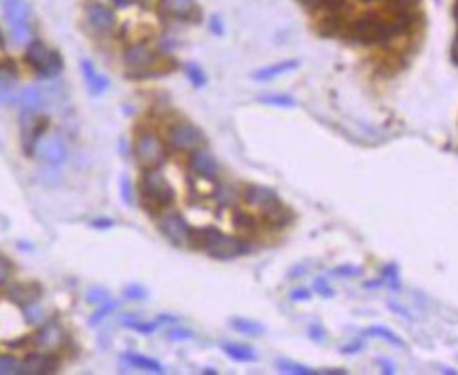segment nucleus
Segmentation results:
<instances>
[{
	"mask_svg": "<svg viewBox=\"0 0 458 375\" xmlns=\"http://www.w3.org/2000/svg\"><path fill=\"white\" fill-rule=\"evenodd\" d=\"M4 295L11 303L21 307V305H28V303L41 299V286L38 284H11Z\"/></svg>",
	"mask_w": 458,
	"mask_h": 375,
	"instance_id": "17",
	"label": "nucleus"
},
{
	"mask_svg": "<svg viewBox=\"0 0 458 375\" xmlns=\"http://www.w3.org/2000/svg\"><path fill=\"white\" fill-rule=\"evenodd\" d=\"M367 335H375V337H382L386 344H392V346H397V348H405V344L399 339V335H395L392 331H388V329H384V327H371V329L367 331Z\"/></svg>",
	"mask_w": 458,
	"mask_h": 375,
	"instance_id": "31",
	"label": "nucleus"
},
{
	"mask_svg": "<svg viewBox=\"0 0 458 375\" xmlns=\"http://www.w3.org/2000/svg\"><path fill=\"white\" fill-rule=\"evenodd\" d=\"M15 104L24 110V112H38L45 104H47V97L43 94V90L34 88V85H28L24 90L17 92V100Z\"/></svg>",
	"mask_w": 458,
	"mask_h": 375,
	"instance_id": "18",
	"label": "nucleus"
},
{
	"mask_svg": "<svg viewBox=\"0 0 458 375\" xmlns=\"http://www.w3.org/2000/svg\"><path fill=\"white\" fill-rule=\"evenodd\" d=\"M17 70L13 62L0 64V104H15L17 92H15Z\"/></svg>",
	"mask_w": 458,
	"mask_h": 375,
	"instance_id": "16",
	"label": "nucleus"
},
{
	"mask_svg": "<svg viewBox=\"0 0 458 375\" xmlns=\"http://www.w3.org/2000/svg\"><path fill=\"white\" fill-rule=\"evenodd\" d=\"M231 329H236L242 335H264L266 333L264 324L249 320V318H231Z\"/></svg>",
	"mask_w": 458,
	"mask_h": 375,
	"instance_id": "26",
	"label": "nucleus"
},
{
	"mask_svg": "<svg viewBox=\"0 0 458 375\" xmlns=\"http://www.w3.org/2000/svg\"><path fill=\"white\" fill-rule=\"evenodd\" d=\"M168 144L179 153H191L204 144V134L187 121H179L168 130Z\"/></svg>",
	"mask_w": 458,
	"mask_h": 375,
	"instance_id": "9",
	"label": "nucleus"
},
{
	"mask_svg": "<svg viewBox=\"0 0 458 375\" xmlns=\"http://www.w3.org/2000/svg\"><path fill=\"white\" fill-rule=\"evenodd\" d=\"M234 223H236V227L240 229V231H244V233H251V231H255L257 229V218L253 216V214H249V212H244V210H236L234 212Z\"/></svg>",
	"mask_w": 458,
	"mask_h": 375,
	"instance_id": "28",
	"label": "nucleus"
},
{
	"mask_svg": "<svg viewBox=\"0 0 458 375\" xmlns=\"http://www.w3.org/2000/svg\"><path fill=\"white\" fill-rule=\"evenodd\" d=\"M117 307H119V303L117 301H110V299H106L104 303H100L98 305V310L92 314V318H90V322L92 324H100L104 318H108L113 312H117Z\"/></svg>",
	"mask_w": 458,
	"mask_h": 375,
	"instance_id": "29",
	"label": "nucleus"
},
{
	"mask_svg": "<svg viewBox=\"0 0 458 375\" xmlns=\"http://www.w3.org/2000/svg\"><path fill=\"white\" fill-rule=\"evenodd\" d=\"M297 66H299L297 60H286V62L274 64V66H266V68H261V70H255V73H253V79H255V81H270V79H276V77H280V75H284V73H288V70H293V68H297Z\"/></svg>",
	"mask_w": 458,
	"mask_h": 375,
	"instance_id": "22",
	"label": "nucleus"
},
{
	"mask_svg": "<svg viewBox=\"0 0 458 375\" xmlns=\"http://www.w3.org/2000/svg\"><path fill=\"white\" fill-rule=\"evenodd\" d=\"M157 62V53L145 45V43H136L132 47H127L123 51V64L130 68V70H136V73H147L149 68H153Z\"/></svg>",
	"mask_w": 458,
	"mask_h": 375,
	"instance_id": "12",
	"label": "nucleus"
},
{
	"mask_svg": "<svg viewBox=\"0 0 458 375\" xmlns=\"http://www.w3.org/2000/svg\"><path fill=\"white\" fill-rule=\"evenodd\" d=\"M81 73H83V79H85V85L90 88V92L92 94H104L106 92V88H108V81H106V77L93 66L90 60H83L81 62Z\"/></svg>",
	"mask_w": 458,
	"mask_h": 375,
	"instance_id": "19",
	"label": "nucleus"
},
{
	"mask_svg": "<svg viewBox=\"0 0 458 375\" xmlns=\"http://www.w3.org/2000/svg\"><path fill=\"white\" fill-rule=\"evenodd\" d=\"M168 337L172 339V342H187V339H191L193 337V331H189V329H172L170 333H168Z\"/></svg>",
	"mask_w": 458,
	"mask_h": 375,
	"instance_id": "39",
	"label": "nucleus"
},
{
	"mask_svg": "<svg viewBox=\"0 0 458 375\" xmlns=\"http://www.w3.org/2000/svg\"><path fill=\"white\" fill-rule=\"evenodd\" d=\"M333 274L344 276V278H357L361 274V268H357V265H340V268H335Z\"/></svg>",
	"mask_w": 458,
	"mask_h": 375,
	"instance_id": "36",
	"label": "nucleus"
},
{
	"mask_svg": "<svg viewBox=\"0 0 458 375\" xmlns=\"http://www.w3.org/2000/svg\"><path fill=\"white\" fill-rule=\"evenodd\" d=\"M26 62L45 79H51V77H58L64 68V62L60 58L58 51L49 49L45 43L41 41H32L28 47H26Z\"/></svg>",
	"mask_w": 458,
	"mask_h": 375,
	"instance_id": "4",
	"label": "nucleus"
},
{
	"mask_svg": "<svg viewBox=\"0 0 458 375\" xmlns=\"http://www.w3.org/2000/svg\"><path fill=\"white\" fill-rule=\"evenodd\" d=\"M160 9L166 15H170V17L184 19V17H189L195 11V0H162Z\"/></svg>",
	"mask_w": 458,
	"mask_h": 375,
	"instance_id": "21",
	"label": "nucleus"
},
{
	"mask_svg": "<svg viewBox=\"0 0 458 375\" xmlns=\"http://www.w3.org/2000/svg\"><path fill=\"white\" fill-rule=\"evenodd\" d=\"M189 168L195 176L206 179V181H217L221 174L219 162L212 157V153H208L206 149H195L189 153Z\"/></svg>",
	"mask_w": 458,
	"mask_h": 375,
	"instance_id": "13",
	"label": "nucleus"
},
{
	"mask_svg": "<svg viewBox=\"0 0 458 375\" xmlns=\"http://www.w3.org/2000/svg\"><path fill=\"white\" fill-rule=\"evenodd\" d=\"M264 104H272V106H284V108H293L295 106V100L291 95H264L261 97Z\"/></svg>",
	"mask_w": 458,
	"mask_h": 375,
	"instance_id": "32",
	"label": "nucleus"
},
{
	"mask_svg": "<svg viewBox=\"0 0 458 375\" xmlns=\"http://www.w3.org/2000/svg\"><path fill=\"white\" fill-rule=\"evenodd\" d=\"M85 23L92 32L100 34V36H106L113 32V28L117 23V15L106 2L90 0L85 6Z\"/></svg>",
	"mask_w": 458,
	"mask_h": 375,
	"instance_id": "10",
	"label": "nucleus"
},
{
	"mask_svg": "<svg viewBox=\"0 0 458 375\" xmlns=\"http://www.w3.org/2000/svg\"><path fill=\"white\" fill-rule=\"evenodd\" d=\"M95 2H110V0H95Z\"/></svg>",
	"mask_w": 458,
	"mask_h": 375,
	"instance_id": "46",
	"label": "nucleus"
},
{
	"mask_svg": "<svg viewBox=\"0 0 458 375\" xmlns=\"http://www.w3.org/2000/svg\"><path fill=\"white\" fill-rule=\"evenodd\" d=\"M19 374V361L13 356H0V375Z\"/></svg>",
	"mask_w": 458,
	"mask_h": 375,
	"instance_id": "33",
	"label": "nucleus"
},
{
	"mask_svg": "<svg viewBox=\"0 0 458 375\" xmlns=\"http://www.w3.org/2000/svg\"><path fill=\"white\" fill-rule=\"evenodd\" d=\"M92 225L93 227H100V229H108V227L115 225V221H110V218H95Z\"/></svg>",
	"mask_w": 458,
	"mask_h": 375,
	"instance_id": "44",
	"label": "nucleus"
},
{
	"mask_svg": "<svg viewBox=\"0 0 458 375\" xmlns=\"http://www.w3.org/2000/svg\"><path fill=\"white\" fill-rule=\"evenodd\" d=\"M452 60H454V64H458V36L454 38V45H452Z\"/></svg>",
	"mask_w": 458,
	"mask_h": 375,
	"instance_id": "45",
	"label": "nucleus"
},
{
	"mask_svg": "<svg viewBox=\"0 0 458 375\" xmlns=\"http://www.w3.org/2000/svg\"><path fill=\"white\" fill-rule=\"evenodd\" d=\"M236 199H238V191L231 187V185H219V187L214 189V201L219 206L229 208V206L236 204Z\"/></svg>",
	"mask_w": 458,
	"mask_h": 375,
	"instance_id": "27",
	"label": "nucleus"
},
{
	"mask_svg": "<svg viewBox=\"0 0 458 375\" xmlns=\"http://www.w3.org/2000/svg\"><path fill=\"white\" fill-rule=\"evenodd\" d=\"M11 272H13V265L6 257L0 255V286L11 278Z\"/></svg>",
	"mask_w": 458,
	"mask_h": 375,
	"instance_id": "38",
	"label": "nucleus"
},
{
	"mask_svg": "<svg viewBox=\"0 0 458 375\" xmlns=\"http://www.w3.org/2000/svg\"><path fill=\"white\" fill-rule=\"evenodd\" d=\"M189 246H193L195 250H204L214 259H236L242 257L251 250V244L244 238H236V236H227L217 227H199V229H191V238H189Z\"/></svg>",
	"mask_w": 458,
	"mask_h": 375,
	"instance_id": "1",
	"label": "nucleus"
},
{
	"mask_svg": "<svg viewBox=\"0 0 458 375\" xmlns=\"http://www.w3.org/2000/svg\"><path fill=\"white\" fill-rule=\"evenodd\" d=\"M21 314H24L26 322L32 327H38L47 320V310L41 305V301H32L28 305H21Z\"/></svg>",
	"mask_w": 458,
	"mask_h": 375,
	"instance_id": "24",
	"label": "nucleus"
},
{
	"mask_svg": "<svg viewBox=\"0 0 458 375\" xmlns=\"http://www.w3.org/2000/svg\"><path fill=\"white\" fill-rule=\"evenodd\" d=\"M85 299L92 303V305H100L108 299V292L104 288H90V292L85 295Z\"/></svg>",
	"mask_w": 458,
	"mask_h": 375,
	"instance_id": "34",
	"label": "nucleus"
},
{
	"mask_svg": "<svg viewBox=\"0 0 458 375\" xmlns=\"http://www.w3.org/2000/svg\"><path fill=\"white\" fill-rule=\"evenodd\" d=\"M291 299L293 301H306V299H310V290L308 288H297V290L291 292Z\"/></svg>",
	"mask_w": 458,
	"mask_h": 375,
	"instance_id": "42",
	"label": "nucleus"
},
{
	"mask_svg": "<svg viewBox=\"0 0 458 375\" xmlns=\"http://www.w3.org/2000/svg\"><path fill=\"white\" fill-rule=\"evenodd\" d=\"M125 297H127V299H132V301H136V299H145V297H147V290H145V288H140V286H127V288H125Z\"/></svg>",
	"mask_w": 458,
	"mask_h": 375,
	"instance_id": "40",
	"label": "nucleus"
},
{
	"mask_svg": "<svg viewBox=\"0 0 458 375\" xmlns=\"http://www.w3.org/2000/svg\"><path fill=\"white\" fill-rule=\"evenodd\" d=\"M276 367L282 371V374H295V375H316L318 371L306 367V365H299V363H293V361H278Z\"/></svg>",
	"mask_w": 458,
	"mask_h": 375,
	"instance_id": "30",
	"label": "nucleus"
},
{
	"mask_svg": "<svg viewBox=\"0 0 458 375\" xmlns=\"http://www.w3.org/2000/svg\"><path fill=\"white\" fill-rule=\"evenodd\" d=\"M166 144L164 140L153 132H142L134 140V157L140 164L142 170L147 168H160L166 162Z\"/></svg>",
	"mask_w": 458,
	"mask_h": 375,
	"instance_id": "5",
	"label": "nucleus"
},
{
	"mask_svg": "<svg viewBox=\"0 0 458 375\" xmlns=\"http://www.w3.org/2000/svg\"><path fill=\"white\" fill-rule=\"evenodd\" d=\"M123 361H125L132 369H138V371L164 374V365H162V363H157V361L151 359V356L138 354V352H127V354H123Z\"/></svg>",
	"mask_w": 458,
	"mask_h": 375,
	"instance_id": "20",
	"label": "nucleus"
},
{
	"mask_svg": "<svg viewBox=\"0 0 458 375\" xmlns=\"http://www.w3.org/2000/svg\"><path fill=\"white\" fill-rule=\"evenodd\" d=\"M121 193H123L125 201H132V187H130L127 179H121Z\"/></svg>",
	"mask_w": 458,
	"mask_h": 375,
	"instance_id": "43",
	"label": "nucleus"
},
{
	"mask_svg": "<svg viewBox=\"0 0 458 375\" xmlns=\"http://www.w3.org/2000/svg\"><path fill=\"white\" fill-rule=\"evenodd\" d=\"M60 361L56 359V354L51 352H30L24 361H19V374L41 375V374H53L58 371Z\"/></svg>",
	"mask_w": 458,
	"mask_h": 375,
	"instance_id": "14",
	"label": "nucleus"
},
{
	"mask_svg": "<svg viewBox=\"0 0 458 375\" xmlns=\"http://www.w3.org/2000/svg\"><path fill=\"white\" fill-rule=\"evenodd\" d=\"M127 327H132L134 331H138V333H153L157 327H160V322L157 320H153V322H125Z\"/></svg>",
	"mask_w": 458,
	"mask_h": 375,
	"instance_id": "37",
	"label": "nucleus"
},
{
	"mask_svg": "<svg viewBox=\"0 0 458 375\" xmlns=\"http://www.w3.org/2000/svg\"><path fill=\"white\" fill-rule=\"evenodd\" d=\"M36 153H38V157H41V162L45 166H53L56 168V166L64 164V159H66V144H64V140L58 134L43 136L41 142H38V147H36Z\"/></svg>",
	"mask_w": 458,
	"mask_h": 375,
	"instance_id": "15",
	"label": "nucleus"
},
{
	"mask_svg": "<svg viewBox=\"0 0 458 375\" xmlns=\"http://www.w3.org/2000/svg\"><path fill=\"white\" fill-rule=\"evenodd\" d=\"M264 216H266L268 225H270V227H274V229H282V227H286V225L291 223V218H293V214L288 212V208H286L284 204H278L276 208H272L270 212H266Z\"/></svg>",
	"mask_w": 458,
	"mask_h": 375,
	"instance_id": "25",
	"label": "nucleus"
},
{
	"mask_svg": "<svg viewBox=\"0 0 458 375\" xmlns=\"http://www.w3.org/2000/svg\"><path fill=\"white\" fill-rule=\"evenodd\" d=\"M314 288H316V292H318V295H323V297H331V295H333L331 286H329L325 280L314 282Z\"/></svg>",
	"mask_w": 458,
	"mask_h": 375,
	"instance_id": "41",
	"label": "nucleus"
},
{
	"mask_svg": "<svg viewBox=\"0 0 458 375\" xmlns=\"http://www.w3.org/2000/svg\"><path fill=\"white\" fill-rule=\"evenodd\" d=\"M399 30V26L395 21H384L380 17L373 15H365L361 17L355 26H353V34L359 43L363 45H382L388 43Z\"/></svg>",
	"mask_w": 458,
	"mask_h": 375,
	"instance_id": "3",
	"label": "nucleus"
},
{
	"mask_svg": "<svg viewBox=\"0 0 458 375\" xmlns=\"http://www.w3.org/2000/svg\"><path fill=\"white\" fill-rule=\"evenodd\" d=\"M157 229L168 242H172L175 246H183V244H189L193 227L187 223V218L181 212L164 210V212L157 214Z\"/></svg>",
	"mask_w": 458,
	"mask_h": 375,
	"instance_id": "7",
	"label": "nucleus"
},
{
	"mask_svg": "<svg viewBox=\"0 0 458 375\" xmlns=\"http://www.w3.org/2000/svg\"><path fill=\"white\" fill-rule=\"evenodd\" d=\"M140 197L149 212H164L175 204V189L160 168H147L140 176Z\"/></svg>",
	"mask_w": 458,
	"mask_h": 375,
	"instance_id": "2",
	"label": "nucleus"
},
{
	"mask_svg": "<svg viewBox=\"0 0 458 375\" xmlns=\"http://www.w3.org/2000/svg\"><path fill=\"white\" fill-rule=\"evenodd\" d=\"M66 342H68V335H66V331L62 329V324L56 322V320H45L43 324H38V329H36L34 335L30 337V344H32L36 350H41V352H51V354L60 352V350L66 346Z\"/></svg>",
	"mask_w": 458,
	"mask_h": 375,
	"instance_id": "8",
	"label": "nucleus"
},
{
	"mask_svg": "<svg viewBox=\"0 0 458 375\" xmlns=\"http://www.w3.org/2000/svg\"><path fill=\"white\" fill-rule=\"evenodd\" d=\"M242 201L251 210H257L261 214L270 212L278 204H282L274 189L264 187V185H249V187L242 191Z\"/></svg>",
	"mask_w": 458,
	"mask_h": 375,
	"instance_id": "11",
	"label": "nucleus"
},
{
	"mask_svg": "<svg viewBox=\"0 0 458 375\" xmlns=\"http://www.w3.org/2000/svg\"><path fill=\"white\" fill-rule=\"evenodd\" d=\"M187 77L193 81L195 88H202V85L206 83V77H204V73H202L197 66H187Z\"/></svg>",
	"mask_w": 458,
	"mask_h": 375,
	"instance_id": "35",
	"label": "nucleus"
},
{
	"mask_svg": "<svg viewBox=\"0 0 458 375\" xmlns=\"http://www.w3.org/2000/svg\"><path fill=\"white\" fill-rule=\"evenodd\" d=\"M221 348L229 359L240 361V363H253L257 359L255 350H251L249 346H242V344H223Z\"/></svg>",
	"mask_w": 458,
	"mask_h": 375,
	"instance_id": "23",
	"label": "nucleus"
},
{
	"mask_svg": "<svg viewBox=\"0 0 458 375\" xmlns=\"http://www.w3.org/2000/svg\"><path fill=\"white\" fill-rule=\"evenodd\" d=\"M4 19L11 28V41L15 45H26L30 41V28H28V17L30 9L26 0H4L2 4Z\"/></svg>",
	"mask_w": 458,
	"mask_h": 375,
	"instance_id": "6",
	"label": "nucleus"
}]
</instances>
